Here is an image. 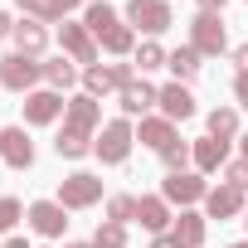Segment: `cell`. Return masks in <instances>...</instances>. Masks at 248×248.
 Returning <instances> with one entry per match:
<instances>
[{
  "label": "cell",
  "instance_id": "obj_1",
  "mask_svg": "<svg viewBox=\"0 0 248 248\" xmlns=\"http://www.w3.org/2000/svg\"><path fill=\"white\" fill-rule=\"evenodd\" d=\"M97 132H102V107H97V97L73 93L68 107H63V132L54 137V151H59L63 161H78V156L93 151Z\"/></svg>",
  "mask_w": 248,
  "mask_h": 248
},
{
  "label": "cell",
  "instance_id": "obj_2",
  "mask_svg": "<svg viewBox=\"0 0 248 248\" xmlns=\"http://www.w3.org/2000/svg\"><path fill=\"white\" fill-rule=\"evenodd\" d=\"M132 141H137L132 117H112V122H102V132H97V141H93V156H97L102 166H122V161L132 156Z\"/></svg>",
  "mask_w": 248,
  "mask_h": 248
},
{
  "label": "cell",
  "instance_id": "obj_3",
  "mask_svg": "<svg viewBox=\"0 0 248 248\" xmlns=\"http://www.w3.org/2000/svg\"><path fill=\"white\" fill-rule=\"evenodd\" d=\"M190 49H195L200 59H219V54L229 49V30H224L219 10H200V15L190 20Z\"/></svg>",
  "mask_w": 248,
  "mask_h": 248
},
{
  "label": "cell",
  "instance_id": "obj_4",
  "mask_svg": "<svg viewBox=\"0 0 248 248\" xmlns=\"http://www.w3.org/2000/svg\"><path fill=\"white\" fill-rule=\"evenodd\" d=\"M127 83H137V63H93V68H83V93L88 97L122 93Z\"/></svg>",
  "mask_w": 248,
  "mask_h": 248
},
{
  "label": "cell",
  "instance_id": "obj_5",
  "mask_svg": "<svg viewBox=\"0 0 248 248\" xmlns=\"http://www.w3.org/2000/svg\"><path fill=\"white\" fill-rule=\"evenodd\" d=\"M122 20H127L132 30H141V34H166L175 20H170V0H127V15H122Z\"/></svg>",
  "mask_w": 248,
  "mask_h": 248
},
{
  "label": "cell",
  "instance_id": "obj_6",
  "mask_svg": "<svg viewBox=\"0 0 248 248\" xmlns=\"http://www.w3.org/2000/svg\"><path fill=\"white\" fill-rule=\"evenodd\" d=\"M44 78V63L30 59V54H5L0 59V88H10V93H34Z\"/></svg>",
  "mask_w": 248,
  "mask_h": 248
},
{
  "label": "cell",
  "instance_id": "obj_7",
  "mask_svg": "<svg viewBox=\"0 0 248 248\" xmlns=\"http://www.w3.org/2000/svg\"><path fill=\"white\" fill-rule=\"evenodd\" d=\"M97 200H102V180L93 170H73V175L59 180V204L63 209H93Z\"/></svg>",
  "mask_w": 248,
  "mask_h": 248
},
{
  "label": "cell",
  "instance_id": "obj_8",
  "mask_svg": "<svg viewBox=\"0 0 248 248\" xmlns=\"http://www.w3.org/2000/svg\"><path fill=\"white\" fill-rule=\"evenodd\" d=\"M161 195H166V204L190 209V204H200V200L209 195V185L200 180V170H170V175L161 180Z\"/></svg>",
  "mask_w": 248,
  "mask_h": 248
},
{
  "label": "cell",
  "instance_id": "obj_9",
  "mask_svg": "<svg viewBox=\"0 0 248 248\" xmlns=\"http://www.w3.org/2000/svg\"><path fill=\"white\" fill-rule=\"evenodd\" d=\"M59 44H63V54H68L73 63H83V68H93V63H97V39H93V30H88V25L63 20V25H59Z\"/></svg>",
  "mask_w": 248,
  "mask_h": 248
},
{
  "label": "cell",
  "instance_id": "obj_10",
  "mask_svg": "<svg viewBox=\"0 0 248 248\" xmlns=\"http://www.w3.org/2000/svg\"><path fill=\"white\" fill-rule=\"evenodd\" d=\"M63 93H54V88H34V93H25V122L30 127H49V122H59L63 117Z\"/></svg>",
  "mask_w": 248,
  "mask_h": 248
},
{
  "label": "cell",
  "instance_id": "obj_11",
  "mask_svg": "<svg viewBox=\"0 0 248 248\" xmlns=\"http://www.w3.org/2000/svg\"><path fill=\"white\" fill-rule=\"evenodd\" d=\"M25 219H30V229H34L39 238H59V233L68 229V209H63L59 200H34V204L25 209Z\"/></svg>",
  "mask_w": 248,
  "mask_h": 248
},
{
  "label": "cell",
  "instance_id": "obj_12",
  "mask_svg": "<svg viewBox=\"0 0 248 248\" xmlns=\"http://www.w3.org/2000/svg\"><path fill=\"white\" fill-rule=\"evenodd\" d=\"M0 161L10 170H30L34 166V141L25 137V127H0Z\"/></svg>",
  "mask_w": 248,
  "mask_h": 248
},
{
  "label": "cell",
  "instance_id": "obj_13",
  "mask_svg": "<svg viewBox=\"0 0 248 248\" xmlns=\"http://www.w3.org/2000/svg\"><path fill=\"white\" fill-rule=\"evenodd\" d=\"M117 102H122V117H151V107L161 102V88H151L146 78H137V83H127L117 93Z\"/></svg>",
  "mask_w": 248,
  "mask_h": 248
},
{
  "label": "cell",
  "instance_id": "obj_14",
  "mask_svg": "<svg viewBox=\"0 0 248 248\" xmlns=\"http://www.w3.org/2000/svg\"><path fill=\"white\" fill-rule=\"evenodd\" d=\"M248 204H243V190L238 185H214L209 195H204V219H233V214H243Z\"/></svg>",
  "mask_w": 248,
  "mask_h": 248
},
{
  "label": "cell",
  "instance_id": "obj_15",
  "mask_svg": "<svg viewBox=\"0 0 248 248\" xmlns=\"http://www.w3.org/2000/svg\"><path fill=\"white\" fill-rule=\"evenodd\" d=\"M137 219H141V229H151V233H170V224H175L166 195H137Z\"/></svg>",
  "mask_w": 248,
  "mask_h": 248
},
{
  "label": "cell",
  "instance_id": "obj_16",
  "mask_svg": "<svg viewBox=\"0 0 248 248\" xmlns=\"http://www.w3.org/2000/svg\"><path fill=\"white\" fill-rule=\"evenodd\" d=\"M156 107H161V117H170V122H190V117H195V93H190L185 83H166Z\"/></svg>",
  "mask_w": 248,
  "mask_h": 248
},
{
  "label": "cell",
  "instance_id": "obj_17",
  "mask_svg": "<svg viewBox=\"0 0 248 248\" xmlns=\"http://www.w3.org/2000/svg\"><path fill=\"white\" fill-rule=\"evenodd\" d=\"M10 39H15V54H30V59H39V54L49 49V30H44L39 20H30V15L15 20V34H10Z\"/></svg>",
  "mask_w": 248,
  "mask_h": 248
},
{
  "label": "cell",
  "instance_id": "obj_18",
  "mask_svg": "<svg viewBox=\"0 0 248 248\" xmlns=\"http://www.w3.org/2000/svg\"><path fill=\"white\" fill-rule=\"evenodd\" d=\"M204 229H209V219H204V214L180 209V214H175V224H170V238H175L180 248H200V243H204Z\"/></svg>",
  "mask_w": 248,
  "mask_h": 248
},
{
  "label": "cell",
  "instance_id": "obj_19",
  "mask_svg": "<svg viewBox=\"0 0 248 248\" xmlns=\"http://www.w3.org/2000/svg\"><path fill=\"white\" fill-rule=\"evenodd\" d=\"M190 151H195V170H200V175H214L219 166H229V141H214V137H200V141H195Z\"/></svg>",
  "mask_w": 248,
  "mask_h": 248
},
{
  "label": "cell",
  "instance_id": "obj_20",
  "mask_svg": "<svg viewBox=\"0 0 248 248\" xmlns=\"http://www.w3.org/2000/svg\"><path fill=\"white\" fill-rule=\"evenodd\" d=\"M137 141H141V146H151V151H166V146L175 141V122H170V117H141Z\"/></svg>",
  "mask_w": 248,
  "mask_h": 248
},
{
  "label": "cell",
  "instance_id": "obj_21",
  "mask_svg": "<svg viewBox=\"0 0 248 248\" xmlns=\"http://www.w3.org/2000/svg\"><path fill=\"white\" fill-rule=\"evenodd\" d=\"M44 83H49L54 93H68V88L78 83V63H73L68 54H59V59H49V63H44Z\"/></svg>",
  "mask_w": 248,
  "mask_h": 248
},
{
  "label": "cell",
  "instance_id": "obj_22",
  "mask_svg": "<svg viewBox=\"0 0 248 248\" xmlns=\"http://www.w3.org/2000/svg\"><path fill=\"white\" fill-rule=\"evenodd\" d=\"M83 25L93 30V39H102L107 30H117V25H122V15H117V10L107 5V0H93V5L83 10Z\"/></svg>",
  "mask_w": 248,
  "mask_h": 248
},
{
  "label": "cell",
  "instance_id": "obj_23",
  "mask_svg": "<svg viewBox=\"0 0 248 248\" xmlns=\"http://www.w3.org/2000/svg\"><path fill=\"white\" fill-rule=\"evenodd\" d=\"M97 44H102L112 59H127V54H137V30H132L127 20H122V25H117V30H107Z\"/></svg>",
  "mask_w": 248,
  "mask_h": 248
},
{
  "label": "cell",
  "instance_id": "obj_24",
  "mask_svg": "<svg viewBox=\"0 0 248 248\" xmlns=\"http://www.w3.org/2000/svg\"><path fill=\"white\" fill-rule=\"evenodd\" d=\"M204 122H209V137H214V141H233V137H238V112H233V107H214Z\"/></svg>",
  "mask_w": 248,
  "mask_h": 248
},
{
  "label": "cell",
  "instance_id": "obj_25",
  "mask_svg": "<svg viewBox=\"0 0 248 248\" xmlns=\"http://www.w3.org/2000/svg\"><path fill=\"white\" fill-rule=\"evenodd\" d=\"M166 68H170V73H175V83H190V78H195V73H200V54H195V49H190V44H185V49H175V54H170V59H166Z\"/></svg>",
  "mask_w": 248,
  "mask_h": 248
},
{
  "label": "cell",
  "instance_id": "obj_26",
  "mask_svg": "<svg viewBox=\"0 0 248 248\" xmlns=\"http://www.w3.org/2000/svg\"><path fill=\"white\" fill-rule=\"evenodd\" d=\"M166 59H170V54H166V49H161L156 39H146V44H137V54H132V63L141 68V78H146L151 68H166Z\"/></svg>",
  "mask_w": 248,
  "mask_h": 248
},
{
  "label": "cell",
  "instance_id": "obj_27",
  "mask_svg": "<svg viewBox=\"0 0 248 248\" xmlns=\"http://www.w3.org/2000/svg\"><path fill=\"white\" fill-rule=\"evenodd\" d=\"M15 5H20L30 20H39V25H54V20H63V5H59V0H15Z\"/></svg>",
  "mask_w": 248,
  "mask_h": 248
},
{
  "label": "cell",
  "instance_id": "obj_28",
  "mask_svg": "<svg viewBox=\"0 0 248 248\" xmlns=\"http://www.w3.org/2000/svg\"><path fill=\"white\" fill-rule=\"evenodd\" d=\"M161 161H166V175H170V170H190V166H195V151H190V146L175 137V141L161 151Z\"/></svg>",
  "mask_w": 248,
  "mask_h": 248
},
{
  "label": "cell",
  "instance_id": "obj_29",
  "mask_svg": "<svg viewBox=\"0 0 248 248\" xmlns=\"http://www.w3.org/2000/svg\"><path fill=\"white\" fill-rule=\"evenodd\" d=\"M93 243H97V248H127V224L102 219V224H97V233H93Z\"/></svg>",
  "mask_w": 248,
  "mask_h": 248
},
{
  "label": "cell",
  "instance_id": "obj_30",
  "mask_svg": "<svg viewBox=\"0 0 248 248\" xmlns=\"http://www.w3.org/2000/svg\"><path fill=\"white\" fill-rule=\"evenodd\" d=\"M107 219H112V224L137 219V195H112V200H107Z\"/></svg>",
  "mask_w": 248,
  "mask_h": 248
},
{
  "label": "cell",
  "instance_id": "obj_31",
  "mask_svg": "<svg viewBox=\"0 0 248 248\" xmlns=\"http://www.w3.org/2000/svg\"><path fill=\"white\" fill-rule=\"evenodd\" d=\"M20 219H25V204H20L15 195H0V233H10Z\"/></svg>",
  "mask_w": 248,
  "mask_h": 248
},
{
  "label": "cell",
  "instance_id": "obj_32",
  "mask_svg": "<svg viewBox=\"0 0 248 248\" xmlns=\"http://www.w3.org/2000/svg\"><path fill=\"white\" fill-rule=\"evenodd\" d=\"M224 180L238 185V190H248V161H229V166H224Z\"/></svg>",
  "mask_w": 248,
  "mask_h": 248
},
{
  "label": "cell",
  "instance_id": "obj_33",
  "mask_svg": "<svg viewBox=\"0 0 248 248\" xmlns=\"http://www.w3.org/2000/svg\"><path fill=\"white\" fill-rule=\"evenodd\" d=\"M233 97H238V107H248V68L233 73Z\"/></svg>",
  "mask_w": 248,
  "mask_h": 248
},
{
  "label": "cell",
  "instance_id": "obj_34",
  "mask_svg": "<svg viewBox=\"0 0 248 248\" xmlns=\"http://www.w3.org/2000/svg\"><path fill=\"white\" fill-rule=\"evenodd\" d=\"M151 248H180V243H175L170 233H156V238H151Z\"/></svg>",
  "mask_w": 248,
  "mask_h": 248
},
{
  "label": "cell",
  "instance_id": "obj_35",
  "mask_svg": "<svg viewBox=\"0 0 248 248\" xmlns=\"http://www.w3.org/2000/svg\"><path fill=\"white\" fill-rule=\"evenodd\" d=\"M233 63H238V73L248 68V44H238V49H233Z\"/></svg>",
  "mask_w": 248,
  "mask_h": 248
},
{
  "label": "cell",
  "instance_id": "obj_36",
  "mask_svg": "<svg viewBox=\"0 0 248 248\" xmlns=\"http://www.w3.org/2000/svg\"><path fill=\"white\" fill-rule=\"evenodd\" d=\"M5 34H15V20H10L5 10H0V39H5Z\"/></svg>",
  "mask_w": 248,
  "mask_h": 248
},
{
  "label": "cell",
  "instance_id": "obj_37",
  "mask_svg": "<svg viewBox=\"0 0 248 248\" xmlns=\"http://www.w3.org/2000/svg\"><path fill=\"white\" fill-rule=\"evenodd\" d=\"M59 5H63V15H68V10H78V5L88 10V5H93V0H59Z\"/></svg>",
  "mask_w": 248,
  "mask_h": 248
},
{
  "label": "cell",
  "instance_id": "obj_38",
  "mask_svg": "<svg viewBox=\"0 0 248 248\" xmlns=\"http://www.w3.org/2000/svg\"><path fill=\"white\" fill-rule=\"evenodd\" d=\"M229 0H200V10H224Z\"/></svg>",
  "mask_w": 248,
  "mask_h": 248
},
{
  "label": "cell",
  "instance_id": "obj_39",
  "mask_svg": "<svg viewBox=\"0 0 248 248\" xmlns=\"http://www.w3.org/2000/svg\"><path fill=\"white\" fill-rule=\"evenodd\" d=\"M0 248H30V243L25 238H10V243H0Z\"/></svg>",
  "mask_w": 248,
  "mask_h": 248
},
{
  "label": "cell",
  "instance_id": "obj_40",
  "mask_svg": "<svg viewBox=\"0 0 248 248\" xmlns=\"http://www.w3.org/2000/svg\"><path fill=\"white\" fill-rule=\"evenodd\" d=\"M238 146H243V161H248V132H243V137H238Z\"/></svg>",
  "mask_w": 248,
  "mask_h": 248
},
{
  "label": "cell",
  "instance_id": "obj_41",
  "mask_svg": "<svg viewBox=\"0 0 248 248\" xmlns=\"http://www.w3.org/2000/svg\"><path fill=\"white\" fill-rule=\"evenodd\" d=\"M63 248H97V243H93V238H88V243H63Z\"/></svg>",
  "mask_w": 248,
  "mask_h": 248
},
{
  "label": "cell",
  "instance_id": "obj_42",
  "mask_svg": "<svg viewBox=\"0 0 248 248\" xmlns=\"http://www.w3.org/2000/svg\"><path fill=\"white\" fill-rule=\"evenodd\" d=\"M229 248H248V238H243V243H229Z\"/></svg>",
  "mask_w": 248,
  "mask_h": 248
},
{
  "label": "cell",
  "instance_id": "obj_43",
  "mask_svg": "<svg viewBox=\"0 0 248 248\" xmlns=\"http://www.w3.org/2000/svg\"><path fill=\"white\" fill-rule=\"evenodd\" d=\"M243 229H248V209H243Z\"/></svg>",
  "mask_w": 248,
  "mask_h": 248
}]
</instances>
